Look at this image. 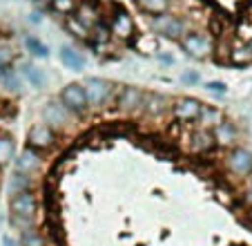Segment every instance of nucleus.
Instances as JSON below:
<instances>
[{
    "instance_id": "f257e3e1",
    "label": "nucleus",
    "mask_w": 252,
    "mask_h": 246,
    "mask_svg": "<svg viewBox=\"0 0 252 246\" xmlns=\"http://www.w3.org/2000/svg\"><path fill=\"white\" fill-rule=\"evenodd\" d=\"M85 87V101H87V112H100L114 101L116 85L110 79L103 76H90L83 81Z\"/></svg>"
},
{
    "instance_id": "f03ea898",
    "label": "nucleus",
    "mask_w": 252,
    "mask_h": 246,
    "mask_svg": "<svg viewBox=\"0 0 252 246\" xmlns=\"http://www.w3.org/2000/svg\"><path fill=\"white\" fill-rule=\"evenodd\" d=\"M150 27H152V34L158 38H167V41H181L186 36V32L190 29L188 20L183 16H176L172 11H165V14H158L150 18Z\"/></svg>"
},
{
    "instance_id": "7ed1b4c3",
    "label": "nucleus",
    "mask_w": 252,
    "mask_h": 246,
    "mask_svg": "<svg viewBox=\"0 0 252 246\" xmlns=\"http://www.w3.org/2000/svg\"><path fill=\"white\" fill-rule=\"evenodd\" d=\"M179 45L188 56L196 58V61H208L214 54V38L205 29H188L186 36L179 41Z\"/></svg>"
},
{
    "instance_id": "20e7f679",
    "label": "nucleus",
    "mask_w": 252,
    "mask_h": 246,
    "mask_svg": "<svg viewBox=\"0 0 252 246\" xmlns=\"http://www.w3.org/2000/svg\"><path fill=\"white\" fill-rule=\"evenodd\" d=\"M107 29H110V38L119 41V43L134 41V36H136V23H134L132 14L123 7H114L110 20H107Z\"/></svg>"
},
{
    "instance_id": "39448f33",
    "label": "nucleus",
    "mask_w": 252,
    "mask_h": 246,
    "mask_svg": "<svg viewBox=\"0 0 252 246\" xmlns=\"http://www.w3.org/2000/svg\"><path fill=\"white\" fill-rule=\"evenodd\" d=\"M143 96L145 90L136 85H119L114 92V108L116 112H121L123 117H134L141 112L143 108Z\"/></svg>"
},
{
    "instance_id": "423d86ee",
    "label": "nucleus",
    "mask_w": 252,
    "mask_h": 246,
    "mask_svg": "<svg viewBox=\"0 0 252 246\" xmlns=\"http://www.w3.org/2000/svg\"><path fill=\"white\" fill-rule=\"evenodd\" d=\"M43 123L49 125L56 134L67 132V130L74 125V114L61 103V101L52 99L43 105Z\"/></svg>"
},
{
    "instance_id": "0eeeda50",
    "label": "nucleus",
    "mask_w": 252,
    "mask_h": 246,
    "mask_svg": "<svg viewBox=\"0 0 252 246\" xmlns=\"http://www.w3.org/2000/svg\"><path fill=\"white\" fill-rule=\"evenodd\" d=\"M9 213L11 217L36 222V215H38V197H36V193L33 190L14 193L9 199Z\"/></svg>"
},
{
    "instance_id": "6e6552de",
    "label": "nucleus",
    "mask_w": 252,
    "mask_h": 246,
    "mask_svg": "<svg viewBox=\"0 0 252 246\" xmlns=\"http://www.w3.org/2000/svg\"><path fill=\"white\" fill-rule=\"evenodd\" d=\"M61 101L74 117H83L87 114V101H85V87L83 83H67L61 90Z\"/></svg>"
},
{
    "instance_id": "1a4fd4ad",
    "label": "nucleus",
    "mask_w": 252,
    "mask_h": 246,
    "mask_svg": "<svg viewBox=\"0 0 252 246\" xmlns=\"http://www.w3.org/2000/svg\"><path fill=\"white\" fill-rule=\"evenodd\" d=\"M225 168H228V172L234 177L252 175V152L241 146L230 148L228 157H225Z\"/></svg>"
},
{
    "instance_id": "9d476101",
    "label": "nucleus",
    "mask_w": 252,
    "mask_h": 246,
    "mask_svg": "<svg viewBox=\"0 0 252 246\" xmlns=\"http://www.w3.org/2000/svg\"><path fill=\"white\" fill-rule=\"evenodd\" d=\"M201 108H203V103L194 96H179L170 103L172 117L181 123H194L201 114Z\"/></svg>"
},
{
    "instance_id": "9b49d317",
    "label": "nucleus",
    "mask_w": 252,
    "mask_h": 246,
    "mask_svg": "<svg viewBox=\"0 0 252 246\" xmlns=\"http://www.w3.org/2000/svg\"><path fill=\"white\" fill-rule=\"evenodd\" d=\"M56 141H58V134L49 125H45V123H33L27 132V146L38 152L52 150L56 146Z\"/></svg>"
},
{
    "instance_id": "f8f14e48",
    "label": "nucleus",
    "mask_w": 252,
    "mask_h": 246,
    "mask_svg": "<svg viewBox=\"0 0 252 246\" xmlns=\"http://www.w3.org/2000/svg\"><path fill=\"white\" fill-rule=\"evenodd\" d=\"M14 168L18 172H23V175H36V172L43 168V152H38V150H33V148H29V146H25L20 152H16V157H14Z\"/></svg>"
},
{
    "instance_id": "ddd939ff",
    "label": "nucleus",
    "mask_w": 252,
    "mask_h": 246,
    "mask_svg": "<svg viewBox=\"0 0 252 246\" xmlns=\"http://www.w3.org/2000/svg\"><path fill=\"white\" fill-rule=\"evenodd\" d=\"M170 103L172 101L165 94H161V92H145L141 112L150 119H161L170 112Z\"/></svg>"
},
{
    "instance_id": "4468645a",
    "label": "nucleus",
    "mask_w": 252,
    "mask_h": 246,
    "mask_svg": "<svg viewBox=\"0 0 252 246\" xmlns=\"http://www.w3.org/2000/svg\"><path fill=\"white\" fill-rule=\"evenodd\" d=\"M0 92L7 96H20L25 92V79L20 76L18 67H2L0 70Z\"/></svg>"
},
{
    "instance_id": "2eb2a0df",
    "label": "nucleus",
    "mask_w": 252,
    "mask_h": 246,
    "mask_svg": "<svg viewBox=\"0 0 252 246\" xmlns=\"http://www.w3.org/2000/svg\"><path fill=\"white\" fill-rule=\"evenodd\" d=\"M212 139H214V146H219V148H234L239 141V130L237 125H234L232 121H228V119H223L221 123H217L212 130Z\"/></svg>"
},
{
    "instance_id": "dca6fc26",
    "label": "nucleus",
    "mask_w": 252,
    "mask_h": 246,
    "mask_svg": "<svg viewBox=\"0 0 252 246\" xmlns=\"http://www.w3.org/2000/svg\"><path fill=\"white\" fill-rule=\"evenodd\" d=\"M18 72H20V76L25 79V83L32 85L33 90H45V87H47V74H45V70L43 67H38L36 63L23 61L18 65Z\"/></svg>"
},
{
    "instance_id": "f3484780",
    "label": "nucleus",
    "mask_w": 252,
    "mask_h": 246,
    "mask_svg": "<svg viewBox=\"0 0 252 246\" xmlns=\"http://www.w3.org/2000/svg\"><path fill=\"white\" fill-rule=\"evenodd\" d=\"M58 58H61L63 65L71 72H83L85 65H87L85 54H83L78 47H74V45H61V49H58Z\"/></svg>"
},
{
    "instance_id": "a211bd4d",
    "label": "nucleus",
    "mask_w": 252,
    "mask_h": 246,
    "mask_svg": "<svg viewBox=\"0 0 252 246\" xmlns=\"http://www.w3.org/2000/svg\"><path fill=\"white\" fill-rule=\"evenodd\" d=\"M214 148V139H212V132L210 130H192L190 137H188V150L192 155H208L210 150Z\"/></svg>"
},
{
    "instance_id": "6ab92c4d",
    "label": "nucleus",
    "mask_w": 252,
    "mask_h": 246,
    "mask_svg": "<svg viewBox=\"0 0 252 246\" xmlns=\"http://www.w3.org/2000/svg\"><path fill=\"white\" fill-rule=\"evenodd\" d=\"M74 18L78 20V23L83 25V27H87V29H92L94 25H98L100 20H103V14H100V9L96 5H92L90 0H83V2H78V7H76V11H74Z\"/></svg>"
},
{
    "instance_id": "aec40b11",
    "label": "nucleus",
    "mask_w": 252,
    "mask_h": 246,
    "mask_svg": "<svg viewBox=\"0 0 252 246\" xmlns=\"http://www.w3.org/2000/svg\"><path fill=\"white\" fill-rule=\"evenodd\" d=\"M225 119V114L221 112L219 108H214V105H205L203 103V108H201V114H199V119H196V128H201V130H212L217 123H221Z\"/></svg>"
},
{
    "instance_id": "412c9836",
    "label": "nucleus",
    "mask_w": 252,
    "mask_h": 246,
    "mask_svg": "<svg viewBox=\"0 0 252 246\" xmlns=\"http://www.w3.org/2000/svg\"><path fill=\"white\" fill-rule=\"evenodd\" d=\"M228 61L237 67H246L252 63V52L248 47V43H234L228 52Z\"/></svg>"
},
{
    "instance_id": "4be33fe9",
    "label": "nucleus",
    "mask_w": 252,
    "mask_h": 246,
    "mask_svg": "<svg viewBox=\"0 0 252 246\" xmlns=\"http://www.w3.org/2000/svg\"><path fill=\"white\" fill-rule=\"evenodd\" d=\"M16 157V141L11 134L0 132V170L5 166H9Z\"/></svg>"
},
{
    "instance_id": "5701e85b",
    "label": "nucleus",
    "mask_w": 252,
    "mask_h": 246,
    "mask_svg": "<svg viewBox=\"0 0 252 246\" xmlns=\"http://www.w3.org/2000/svg\"><path fill=\"white\" fill-rule=\"evenodd\" d=\"M136 7L143 11V14H148L150 18H152V16L170 11L172 0H136Z\"/></svg>"
},
{
    "instance_id": "b1692460",
    "label": "nucleus",
    "mask_w": 252,
    "mask_h": 246,
    "mask_svg": "<svg viewBox=\"0 0 252 246\" xmlns=\"http://www.w3.org/2000/svg\"><path fill=\"white\" fill-rule=\"evenodd\" d=\"M25 49L32 54L33 58H49V47L45 41H40L38 36H33V34H27L25 36Z\"/></svg>"
},
{
    "instance_id": "393cba45",
    "label": "nucleus",
    "mask_w": 252,
    "mask_h": 246,
    "mask_svg": "<svg viewBox=\"0 0 252 246\" xmlns=\"http://www.w3.org/2000/svg\"><path fill=\"white\" fill-rule=\"evenodd\" d=\"M134 47L141 54L152 56L154 52H158V36H154V34H136L134 36Z\"/></svg>"
},
{
    "instance_id": "a878e982",
    "label": "nucleus",
    "mask_w": 252,
    "mask_h": 246,
    "mask_svg": "<svg viewBox=\"0 0 252 246\" xmlns=\"http://www.w3.org/2000/svg\"><path fill=\"white\" fill-rule=\"evenodd\" d=\"M20 246H47V240H45V235L38 231L36 226L32 228H25V231H20Z\"/></svg>"
},
{
    "instance_id": "bb28decb",
    "label": "nucleus",
    "mask_w": 252,
    "mask_h": 246,
    "mask_svg": "<svg viewBox=\"0 0 252 246\" xmlns=\"http://www.w3.org/2000/svg\"><path fill=\"white\" fill-rule=\"evenodd\" d=\"M32 186H33L32 175H23V172L16 170L14 175L9 177V193H11V195H14V193H20V190H32Z\"/></svg>"
},
{
    "instance_id": "cd10ccee",
    "label": "nucleus",
    "mask_w": 252,
    "mask_h": 246,
    "mask_svg": "<svg viewBox=\"0 0 252 246\" xmlns=\"http://www.w3.org/2000/svg\"><path fill=\"white\" fill-rule=\"evenodd\" d=\"M65 27H67V32H69L71 36H76L78 41H85V43H90V29L83 27V25L78 23L74 16H67V18H65Z\"/></svg>"
},
{
    "instance_id": "c85d7f7f",
    "label": "nucleus",
    "mask_w": 252,
    "mask_h": 246,
    "mask_svg": "<svg viewBox=\"0 0 252 246\" xmlns=\"http://www.w3.org/2000/svg\"><path fill=\"white\" fill-rule=\"evenodd\" d=\"M49 7H52V11H56L58 16L67 18V16H71L76 11L78 0H49Z\"/></svg>"
},
{
    "instance_id": "c756f323",
    "label": "nucleus",
    "mask_w": 252,
    "mask_h": 246,
    "mask_svg": "<svg viewBox=\"0 0 252 246\" xmlns=\"http://www.w3.org/2000/svg\"><path fill=\"white\" fill-rule=\"evenodd\" d=\"M16 63V49L7 43H0V70L2 67H11Z\"/></svg>"
},
{
    "instance_id": "7c9ffc66",
    "label": "nucleus",
    "mask_w": 252,
    "mask_h": 246,
    "mask_svg": "<svg viewBox=\"0 0 252 246\" xmlns=\"http://www.w3.org/2000/svg\"><path fill=\"white\" fill-rule=\"evenodd\" d=\"M203 87H205V92L217 94V96H225V94H228V85H225L223 81H208Z\"/></svg>"
},
{
    "instance_id": "2f4dec72",
    "label": "nucleus",
    "mask_w": 252,
    "mask_h": 246,
    "mask_svg": "<svg viewBox=\"0 0 252 246\" xmlns=\"http://www.w3.org/2000/svg\"><path fill=\"white\" fill-rule=\"evenodd\" d=\"M199 81H201V76L196 70H186L181 74V83H186V85H199Z\"/></svg>"
},
{
    "instance_id": "473e14b6",
    "label": "nucleus",
    "mask_w": 252,
    "mask_h": 246,
    "mask_svg": "<svg viewBox=\"0 0 252 246\" xmlns=\"http://www.w3.org/2000/svg\"><path fill=\"white\" fill-rule=\"evenodd\" d=\"M29 20H32V23H43V11H32Z\"/></svg>"
},
{
    "instance_id": "72a5a7b5",
    "label": "nucleus",
    "mask_w": 252,
    "mask_h": 246,
    "mask_svg": "<svg viewBox=\"0 0 252 246\" xmlns=\"http://www.w3.org/2000/svg\"><path fill=\"white\" fill-rule=\"evenodd\" d=\"M2 246H20V244L11 235H5V237H2Z\"/></svg>"
},
{
    "instance_id": "f704fd0d",
    "label": "nucleus",
    "mask_w": 252,
    "mask_h": 246,
    "mask_svg": "<svg viewBox=\"0 0 252 246\" xmlns=\"http://www.w3.org/2000/svg\"><path fill=\"white\" fill-rule=\"evenodd\" d=\"M246 204H248V206H250V208H252V186L246 190Z\"/></svg>"
},
{
    "instance_id": "c9c22d12",
    "label": "nucleus",
    "mask_w": 252,
    "mask_h": 246,
    "mask_svg": "<svg viewBox=\"0 0 252 246\" xmlns=\"http://www.w3.org/2000/svg\"><path fill=\"white\" fill-rule=\"evenodd\" d=\"M248 47H250V52H252V38H250V41H248Z\"/></svg>"
}]
</instances>
